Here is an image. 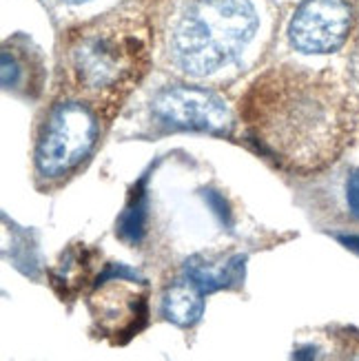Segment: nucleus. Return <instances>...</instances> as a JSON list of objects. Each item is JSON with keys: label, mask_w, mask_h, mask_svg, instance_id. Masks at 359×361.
Returning <instances> with one entry per match:
<instances>
[{"label": "nucleus", "mask_w": 359, "mask_h": 361, "mask_svg": "<svg viewBox=\"0 0 359 361\" xmlns=\"http://www.w3.org/2000/svg\"><path fill=\"white\" fill-rule=\"evenodd\" d=\"M238 116L246 142L291 176L333 164L353 133L341 91L300 67H271L242 93Z\"/></svg>", "instance_id": "obj_1"}, {"label": "nucleus", "mask_w": 359, "mask_h": 361, "mask_svg": "<svg viewBox=\"0 0 359 361\" xmlns=\"http://www.w3.org/2000/svg\"><path fill=\"white\" fill-rule=\"evenodd\" d=\"M62 60L67 91L111 122L151 69L149 23L133 13H109L71 27Z\"/></svg>", "instance_id": "obj_2"}, {"label": "nucleus", "mask_w": 359, "mask_h": 361, "mask_svg": "<svg viewBox=\"0 0 359 361\" xmlns=\"http://www.w3.org/2000/svg\"><path fill=\"white\" fill-rule=\"evenodd\" d=\"M253 0H186L166 34V56L189 78H213L236 67L260 34Z\"/></svg>", "instance_id": "obj_3"}, {"label": "nucleus", "mask_w": 359, "mask_h": 361, "mask_svg": "<svg viewBox=\"0 0 359 361\" xmlns=\"http://www.w3.org/2000/svg\"><path fill=\"white\" fill-rule=\"evenodd\" d=\"M104 116L91 102L65 91L42 114L36 127L34 171L44 186H58L78 173L96 151Z\"/></svg>", "instance_id": "obj_4"}, {"label": "nucleus", "mask_w": 359, "mask_h": 361, "mask_svg": "<svg viewBox=\"0 0 359 361\" xmlns=\"http://www.w3.org/2000/svg\"><path fill=\"white\" fill-rule=\"evenodd\" d=\"M149 284L124 264H104L91 288L87 308L96 333L124 346L149 324Z\"/></svg>", "instance_id": "obj_5"}, {"label": "nucleus", "mask_w": 359, "mask_h": 361, "mask_svg": "<svg viewBox=\"0 0 359 361\" xmlns=\"http://www.w3.org/2000/svg\"><path fill=\"white\" fill-rule=\"evenodd\" d=\"M151 116L162 127L182 131L231 135L236 127L226 100L202 87H166L158 91L151 100Z\"/></svg>", "instance_id": "obj_6"}, {"label": "nucleus", "mask_w": 359, "mask_h": 361, "mask_svg": "<svg viewBox=\"0 0 359 361\" xmlns=\"http://www.w3.org/2000/svg\"><path fill=\"white\" fill-rule=\"evenodd\" d=\"M351 25L353 11L346 0H304L291 18L288 40L302 54H331L344 44Z\"/></svg>", "instance_id": "obj_7"}, {"label": "nucleus", "mask_w": 359, "mask_h": 361, "mask_svg": "<svg viewBox=\"0 0 359 361\" xmlns=\"http://www.w3.org/2000/svg\"><path fill=\"white\" fill-rule=\"evenodd\" d=\"M100 262V253L87 244H73L62 253L60 262L51 269L49 281L51 288L62 302L78 300L87 288L96 286V264Z\"/></svg>", "instance_id": "obj_8"}, {"label": "nucleus", "mask_w": 359, "mask_h": 361, "mask_svg": "<svg viewBox=\"0 0 359 361\" xmlns=\"http://www.w3.org/2000/svg\"><path fill=\"white\" fill-rule=\"evenodd\" d=\"M246 255L242 253H197L184 262V277L205 293H217L240 286L244 279Z\"/></svg>", "instance_id": "obj_9"}, {"label": "nucleus", "mask_w": 359, "mask_h": 361, "mask_svg": "<svg viewBox=\"0 0 359 361\" xmlns=\"http://www.w3.org/2000/svg\"><path fill=\"white\" fill-rule=\"evenodd\" d=\"M3 89L25 98H38L42 91V62L29 47H3Z\"/></svg>", "instance_id": "obj_10"}, {"label": "nucleus", "mask_w": 359, "mask_h": 361, "mask_svg": "<svg viewBox=\"0 0 359 361\" xmlns=\"http://www.w3.org/2000/svg\"><path fill=\"white\" fill-rule=\"evenodd\" d=\"M162 315L180 328L195 326L205 315V293L189 277L174 281L162 295Z\"/></svg>", "instance_id": "obj_11"}, {"label": "nucleus", "mask_w": 359, "mask_h": 361, "mask_svg": "<svg viewBox=\"0 0 359 361\" xmlns=\"http://www.w3.org/2000/svg\"><path fill=\"white\" fill-rule=\"evenodd\" d=\"M149 224V197H147V176L140 178L129 195V202L118 217L116 235L129 246H138L147 235Z\"/></svg>", "instance_id": "obj_12"}, {"label": "nucleus", "mask_w": 359, "mask_h": 361, "mask_svg": "<svg viewBox=\"0 0 359 361\" xmlns=\"http://www.w3.org/2000/svg\"><path fill=\"white\" fill-rule=\"evenodd\" d=\"M205 200L209 202V207H211L217 215H220L222 222H226V226H231V217H233V213H231V209H229L226 200H224L220 193H215V191H205Z\"/></svg>", "instance_id": "obj_13"}, {"label": "nucleus", "mask_w": 359, "mask_h": 361, "mask_svg": "<svg viewBox=\"0 0 359 361\" xmlns=\"http://www.w3.org/2000/svg\"><path fill=\"white\" fill-rule=\"evenodd\" d=\"M346 204L355 217H359V169L353 171L346 182Z\"/></svg>", "instance_id": "obj_14"}, {"label": "nucleus", "mask_w": 359, "mask_h": 361, "mask_svg": "<svg viewBox=\"0 0 359 361\" xmlns=\"http://www.w3.org/2000/svg\"><path fill=\"white\" fill-rule=\"evenodd\" d=\"M337 240L344 244L346 248L355 250V253H359V235H337Z\"/></svg>", "instance_id": "obj_15"}, {"label": "nucleus", "mask_w": 359, "mask_h": 361, "mask_svg": "<svg viewBox=\"0 0 359 361\" xmlns=\"http://www.w3.org/2000/svg\"><path fill=\"white\" fill-rule=\"evenodd\" d=\"M62 3H67V5H83V3H87V0H62Z\"/></svg>", "instance_id": "obj_16"}]
</instances>
